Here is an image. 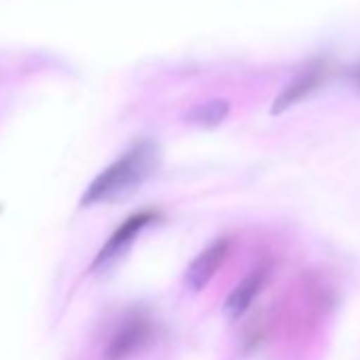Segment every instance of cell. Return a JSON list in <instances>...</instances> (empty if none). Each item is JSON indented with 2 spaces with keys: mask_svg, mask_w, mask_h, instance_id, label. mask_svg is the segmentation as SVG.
Listing matches in <instances>:
<instances>
[{
  "mask_svg": "<svg viewBox=\"0 0 360 360\" xmlns=\"http://www.w3.org/2000/svg\"><path fill=\"white\" fill-rule=\"evenodd\" d=\"M328 70H330V68H328V64H326L324 60H314V62H309L307 66H303V68L295 75V79L280 91V96L276 98V102H274V106H271V112L278 115V112H284V110H288L290 106L303 102L309 94H314V91L324 83Z\"/></svg>",
  "mask_w": 360,
  "mask_h": 360,
  "instance_id": "obj_3",
  "label": "cell"
},
{
  "mask_svg": "<svg viewBox=\"0 0 360 360\" xmlns=\"http://www.w3.org/2000/svg\"><path fill=\"white\" fill-rule=\"evenodd\" d=\"M159 165V150L150 140H142L100 172L94 183L87 187L81 204L96 206L123 198L138 189Z\"/></svg>",
  "mask_w": 360,
  "mask_h": 360,
  "instance_id": "obj_1",
  "label": "cell"
},
{
  "mask_svg": "<svg viewBox=\"0 0 360 360\" xmlns=\"http://www.w3.org/2000/svg\"><path fill=\"white\" fill-rule=\"evenodd\" d=\"M229 115V102L227 100H210L204 104L193 106L187 112V123L198 125V127H214L223 123Z\"/></svg>",
  "mask_w": 360,
  "mask_h": 360,
  "instance_id": "obj_7",
  "label": "cell"
},
{
  "mask_svg": "<svg viewBox=\"0 0 360 360\" xmlns=\"http://www.w3.org/2000/svg\"><path fill=\"white\" fill-rule=\"evenodd\" d=\"M267 276H269V269L267 267H259L255 271H250L236 288L233 292L229 295L227 303H225V309L231 318H238L242 316L250 305L252 301L259 297V292L263 290L265 282H267Z\"/></svg>",
  "mask_w": 360,
  "mask_h": 360,
  "instance_id": "obj_6",
  "label": "cell"
},
{
  "mask_svg": "<svg viewBox=\"0 0 360 360\" xmlns=\"http://www.w3.org/2000/svg\"><path fill=\"white\" fill-rule=\"evenodd\" d=\"M157 221V214L155 212H140V214H134L129 217L112 236L110 240L102 246V250L98 252L96 261H94V269L98 267H106L108 263H112L115 259H119L131 244L134 240L150 225Z\"/></svg>",
  "mask_w": 360,
  "mask_h": 360,
  "instance_id": "obj_4",
  "label": "cell"
},
{
  "mask_svg": "<svg viewBox=\"0 0 360 360\" xmlns=\"http://www.w3.org/2000/svg\"><path fill=\"white\" fill-rule=\"evenodd\" d=\"M227 252H229V240H225V238L223 240H217L204 252H200L195 257V261L185 271V284H187V288L202 290L214 278V274L223 265Z\"/></svg>",
  "mask_w": 360,
  "mask_h": 360,
  "instance_id": "obj_5",
  "label": "cell"
},
{
  "mask_svg": "<svg viewBox=\"0 0 360 360\" xmlns=\"http://www.w3.org/2000/svg\"><path fill=\"white\" fill-rule=\"evenodd\" d=\"M153 337V324L142 316L127 318L104 347V360H127L140 352Z\"/></svg>",
  "mask_w": 360,
  "mask_h": 360,
  "instance_id": "obj_2",
  "label": "cell"
},
{
  "mask_svg": "<svg viewBox=\"0 0 360 360\" xmlns=\"http://www.w3.org/2000/svg\"><path fill=\"white\" fill-rule=\"evenodd\" d=\"M352 81H354V85L360 89V64L352 70Z\"/></svg>",
  "mask_w": 360,
  "mask_h": 360,
  "instance_id": "obj_8",
  "label": "cell"
}]
</instances>
